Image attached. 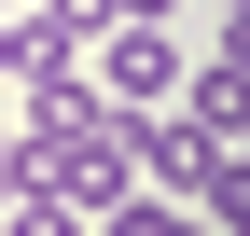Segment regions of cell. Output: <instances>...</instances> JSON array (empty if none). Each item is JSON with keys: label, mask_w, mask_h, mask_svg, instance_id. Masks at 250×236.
Here are the masks:
<instances>
[{"label": "cell", "mask_w": 250, "mask_h": 236, "mask_svg": "<svg viewBox=\"0 0 250 236\" xmlns=\"http://www.w3.org/2000/svg\"><path fill=\"white\" fill-rule=\"evenodd\" d=\"M70 14H83V0H70Z\"/></svg>", "instance_id": "30bf717a"}, {"label": "cell", "mask_w": 250, "mask_h": 236, "mask_svg": "<svg viewBox=\"0 0 250 236\" xmlns=\"http://www.w3.org/2000/svg\"><path fill=\"white\" fill-rule=\"evenodd\" d=\"M0 195H14V111H0Z\"/></svg>", "instance_id": "8992f818"}, {"label": "cell", "mask_w": 250, "mask_h": 236, "mask_svg": "<svg viewBox=\"0 0 250 236\" xmlns=\"http://www.w3.org/2000/svg\"><path fill=\"white\" fill-rule=\"evenodd\" d=\"M208 14H250V0H208Z\"/></svg>", "instance_id": "ba28073f"}, {"label": "cell", "mask_w": 250, "mask_h": 236, "mask_svg": "<svg viewBox=\"0 0 250 236\" xmlns=\"http://www.w3.org/2000/svg\"><path fill=\"white\" fill-rule=\"evenodd\" d=\"M181 28H98V56H83V98H111V111H167L181 98Z\"/></svg>", "instance_id": "6da1fadb"}, {"label": "cell", "mask_w": 250, "mask_h": 236, "mask_svg": "<svg viewBox=\"0 0 250 236\" xmlns=\"http://www.w3.org/2000/svg\"><path fill=\"white\" fill-rule=\"evenodd\" d=\"M0 14H14V0H0Z\"/></svg>", "instance_id": "9c48e42d"}, {"label": "cell", "mask_w": 250, "mask_h": 236, "mask_svg": "<svg viewBox=\"0 0 250 236\" xmlns=\"http://www.w3.org/2000/svg\"><path fill=\"white\" fill-rule=\"evenodd\" d=\"M0 83H14V14H0Z\"/></svg>", "instance_id": "52a82bcc"}, {"label": "cell", "mask_w": 250, "mask_h": 236, "mask_svg": "<svg viewBox=\"0 0 250 236\" xmlns=\"http://www.w3.org/2000/svg\"><path fill=\"white\" fill-rule=\"evenodd\" d=\"M98 236H208V222L181 209V195H139V181H125L111 209H98Z\"/></svg>", "instance_id": "3957f363"}, {"label": "cell", "mask_w": 250, "mask_h": 236, "mask_svg": "<svg viewBox=\"0 0 250 236\" xmlns=\"http://www.w3.org/2000/svg\"><path fill=\"white\" fill-rule=\"evenodd\" d=\"M83 56H98V14H70V0H14V83H83Z\"/></svg>", "instance_id": "7a4b0ae2"}, {"label": "cell", "mask_w": 250, "mask_h": 236, "mask_svg": "<svg viewBox=\"0 0 250 236\" xmlns=\"http://www.w3.org/2000/svg\"><path fill=\"white\" fill-rule=\"evenodd\" d=\"M0 236H98L70 195H0Z\"/></svg>", "instance_id": "277c9868"}, {"label": "cell", "mask_w": 250, "mask_h": 236, "mask_svg": "<svg viewBox=\"0 0 250 236\" xmlns=\"http://www.w3.org/2000/svg\"><path fill=\"white\" fill-rule=\"evenodd\" d=\"M208 70H250V14H223V28H208Z\"/></svg>", "instance_id": "5b68a950"}]
</instances>
